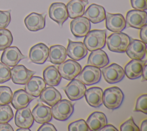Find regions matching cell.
Returning <instances> with one entry per match:
<instances>
[{
    "mask_svg": "<svg viewBox=\"0 0 147 131\" xmlns=\"http://www.w3.org/2000/svg\"><path fill=\"white\" fill-rule=\"evenodd\" d=\"M146 31H147V24H145L142 28H140V38L141 41H142L145 44L147 43Z\"/></svg>",
    "mask_w": 147,
    "mask_h": 131,
    "instance_id": "b9f144b4",
    "label": "cell"
},
{
    "mask_svg": "<svg viewBox=\"0 0 147 131\" xmlns=\"http://www.w3.org/2000/svg\"><path fill=\"white\" fill-rule=\"evenodd\" d=\"M80 1H83V2H86V3H87V4H88V0H80Z\"/></svg>",
    "mask_w": 147,
    "mask_h": 131,
    "instance_id": "c3c4849f",
    "label": "cell"
},
{
    "mask_svg": "<svg viewBox=\"0 0 147 131\" xmlns=\"http://www.w3.org/2000/svg\"><path fill=\"white\" fill-rule=\"evenodd\" d=\"M10 70L9 66L0 62V84L4 83L11 78Z\"/></svg>",
    "mask_w": 147,
    "mask_h": 131,
    "instance_id": "8d00e7d4",
    "label": "cell"
},
{
    "mask_svg": "<svg viewBox=\"0 0 147 131\" xmlns=\"http://www.w3.org/2000/svg\"><path fill=\"white\" fill-rule=\"evenodd\" d=\"M13 92L7 86H0V105L9 104L11 102Z\"/></svg>",
    "mask_w": 147,
    "mask_h": 131,
    "instance_id": "836d02e7",
    "label": "cell"
},
{
    "mask_svg": "<svg viewBox=\"0 0 147 131\" xmlns=\"http://www.w3.org/2000/svg\"><path fill=\"white\" fill-rule=\"evenodd\" d=\"M86 123L90 130L97 131L107 124V119L103 113L95 111L87 118Z\"/></svg>",
    "mask_w": 147,
    "mask_h": 131,
    "instance_id": "4316f807",
    "label": "cell"
},
{
    "mask_svg": "<svg viewBox=\"0 0 147 131\" xmlns=\"http://www.w3.org/2000/svg\"><path fill=\"white\" fill-rule=\"evenodd\" d=\"M66 95L70 100H78L82 99L86 91V85L78 79H72L64 88Z\"/></svg>",
    "mask_w": 147,
    "mask_h": 131,
    "instance_id": "ba28073f",
    "label": "cell"
},
{
    "mask_svg": "<svg viewBox=\"0 0 147 131\" xmlns=\"http://www.w3.org/2000/svg\"><path fill=\"white\" fill-rule=\"evenodd\" d=\"M0 131H13V129L7 122L0 123Z\"/></svg>",
    "mask_w": 147,
    "mask_h": 131,
    "instance_id": "7bdbcfd3",
    "label": "cell"
},
{
    "mask_svg": "<svg viewBox=\"0 0 147 131\" xmlns=\"http://www.w3.org/2000/svg\"><path fill=\"white\" fill-rule=\"evenodd\" d=\"M39 96L41 102L51 107L61 99V93L53 86L45 87Z\"/></svg>",
    "mask_w": 147,
    "mask_h": 131,
    "instance_id": "83f0119b",
    "label": "cell"
},
{
    "mask_svg": "<svg viewBox=\"0 0 147 131\" xmlns=\"http://www.w3.org/2000/svg\"><path fill=\"white\" fill-rule=\"evenodd\" d=\"M17 131H30L29 128H20L16 130Z\"/></svg>",
    "mask_w": 147,
    "mask_h": 131,
    "instance_id": "7dc6e473",
    "label": "cell"
},
{
    "mask_svg": "<svg viewBox=\"0 0 147 131\" xmlns=\"http://www.w3.org/2000/svg\"><path fill=\"white\" fill-rule=\"evenodd\" d=\"M83 15L92 23L98 24L105 20L106 14L103 6L92 3L87 8Z\"/></svg>",
    "mask_w": 147,
    "mask_h": 131,
    "instance_id": "44dd1931",
    "label": "cell"
},
{
    "mask_svg": "<svg viewBox=\"0 0 147 131\" xmlns=\"http://www.w3.org/2000/svg\"><path fill=\"white\" fill-rule=\"evenodd\" d=\"M146 63V60L131 59L124 68L125 75L131 80L138 78L141 76L144 66Z\"/></svg>",
    "mask_w": 147,
    "mask_h": 131,
    "instance_id": "ffe728a7",
    "label": "cell"
},
{
    "mask_svg": "<svg viewBox=\"0 0 147 131\" xmlns=\"http://www.w3.org/2000/svg\"><path fill=\"white\" fill-rule=\"evenodd\" d=\"M56 128L48 122L43 123L37 129V131H56Z\"/></svg>",
    "mask_w": 147,
    "mask_h": 131,
    "instance_id": "60d3db41",
    "label": "cell"
},
{
    "mask_svg": "<svg viewBox=\"0 0 147 131\" xmlns=\"http://www.w3.org/2000/svg\"><path fill=\"white\" fill-rule=\"evenodd\" d=\"M101 73L105 81L109 84L120 82L125 76L123 69L115 63H113L107 67L102 68Z\"/></svg>",
    "mask_w": 147,
    "mask_h": 131,
    "instance_id": "52a82bcc",
    "label": "cell"
},
{
    "mask_svg": "<svg viewBox=\"0 0 147 131\" xmlns=\"http://www.w3.org/2000/svg\"><path fill=\"white\" fill-rule=\"evenodd\" d=\"M14 122L18 128H30L34 122V118L30 107L27 106L17 110L14 116Z\"/></svg>",
    "mask_w": 147,
    "mask_h": 131,
    "instance_id": "d6986e66",
    "label": "cell"
},
{
    "mask_svg": "<svg viewBox=\"0 0 147 131\" xmlns=\"http://www.w3.org/2000/svg\"><path fill=\"white\" fill-rule=\"evenodd\" d=\"M57 68L61 78L67 80H71L76 77L82 70L81 65L72 59L64 61L59 64Z\"/></svg>",
    "mask_w": 147,
    "mask_h": 131,
    "instance_id": "8992f818",
    "label": "cell"
},
{
    "mask_svg": "<svg viewBox=\"0 0 147 131\" xmlns=\"http://www.w3.org/2000/svg\"><path fill=\"white\" fill-rule=\"evenodd\" d=\"M147 130V119H145L141 123V126L140 128V130L141 131H146Z\"/></svg>",
    "mask_w": 147,
    "mask_h": 131,
    "instance_id": "bcb514c9",
    "label": "cell"
},
{
    "mask_svg": "<svg viewBox=\"0 0 147 131\" xmlns=\"http://www.w3.org/2000/svg\"><path fill=\"white\" fill-rule=\"evenodd\" d=\"M101 74V70L99 68L87 65L78 75V79L84 85H91L99 82Z\"/></svg>",
    "mask_w": 147,
    "mask_h": 131,
    "instance_id": "5b68a950",
    "label": "cell"
},
{
    "mask_svg": "<svg viewBox=\"0 0 147 131\" xmlns=\"http://www.w3.org/2000/svg\"><path fill=\"white\" fill-rule=\"evenodd\" d=\"M69 131H88L90 130L86 122L80 119L70 123L68 126Z\"/></svg>",
    "mask_w": 147,
    "mask_h": 131,
    "instance_id": "e575fe53",
    "label": "cell"
},
{
    "mask_svg": "<svg viewBox=\"0 0 147 131\" xmlns=\"http://www.w3.org/2000/svg\"><path fill=\"white\" fill-rule=\"evenodd\" d=\"M106 40L105 29H93L90 31L84 36L83 44L88 51H92L103 48L106 44Z\"/></svg>",
    "mask_w": 147,
    "mask_h": 131,
    "instance_id": "6da1fadb",
    "label": "cell"
},
{
    "mask_svg": "<svg viewBox=\"0 0 147 131\" xmlns=\"http://www.w3.org/2000/svg\"><path fill=\"white\" fill-rule=\"evenodd\" d=\"M99 131H118V130L112 125L106 124L103 128L99 130Z\"/></svg>",
    "mask_w": 147,
    "mask_h": 131,
    "instance_id": "ee69618b",
    "label": "cell"
},
{
    "mask_svg": "<svg viewBox=\"0 0 147 131\" xmlns=\"http://www.w3.org/2000/svg\"><path fill=\"white\" fill-rule=\"evenodd\" d=\"M125 21L128 27L140 29L147 23V13L145 10L133 9L126 14Z\"/></svg>",
    "mask_w": 147,
    "mask_h": 131,
    "instance_id": "30bf717a",
    "label": "cell"
},
{
    "mask_svg": "<svg viewBox=\"0 0 147 131\" xmlns=\"http://www.w3.org/2000/svg\"><path fill=\"white\" fill-rule=\"evenodd\" d=\"M146 72H147V64L146 63L144 65L143 69H142V74L141 76H142V81H146L147 80V76H146Z\"/></svg>",
    "mask_w": 147,
    "mask_h": 131,
    "instance_id": "f6af8a7d",
    "label": "cell"
},
{
    "mask_svg": "<svg viewBox=\"0 0 147 131\" xmlns=\"http://www.w3.org/2000/svg\"><path fill=\"white\" fill-rule=\"evenodd\" d=\"M125 52L131 59H142L146 54V44L138 39H132Z\"/></svg>",
    "mask_w": 147,
    "mask_h": 131,
    "instance_id": "ac0fdd59",
    "label": "cell"
},
{
    "mask_svg": "<svg viewBox=\"0 0 147 131\" xmlns=\"http://www.w3.org/2000/svg\"><path fill=\"white\" fill-rule=\"evenodd\" d=\"M67 55V50L62 45H53L49 48V61L55 65H59L65 61Z\"/></svg>",
    "mask_w": 147,
    "mask_h": 131,
    "instance_id": "f1b7e54d",
    "label": "cell"
},
{
    "mask_svg": "<svg viewBox=\"0 0 147 131\" xmlns=\"http://www.w3.org/2000/svg\"><path fill=\"white\" fill-rule=\"evenodd\" d=\"M134 111L147 114V94H142L137 99Z\"/></svg>",
    "mask_w": 147,
    "mask_h": 131,
    "instance_id": "d590c367",
    "label": "cell"
},
{
    "mask_svg": "<svg viewBox=\"0 0 147 131\" xmlns=\"http://www.w3.org/2000/svg\"><path fill=\"white\" fill-rule=\"evenodd\" d=\"M46 13L40 14L32 12L24 19V23L26 28L30 31L36 32L42 29L45 26Z\"/></svg>",
    "mask_w": 147,
    "mask_h": 131,
    "instance_id": "2e32d148",
    "label": "cell"
},
{
    "mask_svg": "<svg viewBox=\"0 0 147 131\" xmlns=\"http://www.w3.org/2000/svg\"><path fill=\"white\" fill-rule=\"evenodd\" d=\"M11 21L10 10H0V29L6 28Z\"/></svg>",
    "mask_w": 147,
    "mask_h": 131,
    "instance_id": "f35d334b",
    "label": "cell"
},
{
    "mask_svg": "<svg viewBox=\"0 0 147 131\" xmlns=\"http://www.w3.org/2000/svg\"><path fill=\"white\" fill-rule=\"evenodd\" d=\"M32 115L35 121L38 123H43L49 122L52 119L51 108L44 105L41 102H38L33 108Z\"/></svg>",
    "mask_w": 147,
    "mask_h": 131,
    "instance_id": "7402d4cb",
    "label": "cell"
},
{
    "mask_svg": "<svg viewBox=\"0 0 147 131\" xmlns=\"http://www.w3.org/2000/svg\"><path fill=\"white\" fill-rule=\"evenodd\" d=\"M13 117V111L9 104L0 105V123L9 122Z\"/></svg>",
    "mask_w": 147,
    "mask_h": 131,
    "instance_id": "d6a6232c",
    "label": "cell"
},
{
    "mask_svg": "<svg viewBox=\"0 0 147 131\" xmlns=\"http://www.w3.org/2000/svg\"><path fill=\"white\" fill-rule=\"evenodd\" d=\"M43 77L47 85L53 87L58 85L61 79L57 68L53 65L49 66L44 70Z\"/></svg>",
    "mask_w": 147,
    "mask_h": 131,
    "instance_id": "f546056e",
    "label": "cell"
},
{
    "mask_svg": "<svg viewBox=\"0 0 147 131\" xmlns=\"http://www.w3.org/2000/svg\"><path fill=\"white\" fill-rule=\"evenodd\" d=\"M25 58L26 57L21 53L18 47L9 46L3 50L1 57V61L8 66L13 67Z\"/></svg>",
    "mask_w": 147,
    "mask_h": 131,
    "instance_id": "7c38bea8",
    "label": "cell"
},
{
    "mask_svg": "<svg viewBox=\"0 0 147 131\" xmlns=\"http://www.w3.org/2000/svg\"><path fill=\"white\" fill-rule=\"evenodd\" d=\"M13 40V35L9 30L5 28L0 29V51L9 47Z\"/></svg>",
    "mask_w": 147,
    "mask_h": 131,
    "instance_id": "1f68e13d",
    "label": "cell"
},
{
    "mask_svg": "<svg viewBox=\"0 0 147 131\" xmlns=\"http://www.w3.org/2000/svg\"><path fill=\"white\" fill-rule=\"evenodd\" d=\"M119 130L121 131H140V128L134 122L133 117H131L120 126Z\"/></svg>",
    "mask_w": 147,
    "mask_h": 131,
    "instance_id": "74e56055",
    "label": "cell"
},
{
    "mask_svg": "<svg viewBox=\"0 0 147 131\" xmlns=\"http://www.w3.org/2000/svg\"><path fill=\"white\" fill-rule=\"evenodd\" d=\"M48 55L49 48L42 43L34 45L29 52V58L30 61L36 64H43L47 60Z\"/></svg>",
    "mask_w": 147,
    "mask_h": 131,
    "instance_id": "5bb4252c",
    "label": "cell"
},
{
    "mask_svg": "<svg viewBox=\"0 0 147 131\" xmlns=\"http://www.w3.org/2000/svg\"><path fill=\"white\" fill-rule=\"evenodd\" d=\"M68 44L67 48V54L72 60L80 61L87 54L88 50L82 42H73L68 39Z\"/></svg>",
    "mask_w": 147,
    "mask_h": 131,
    "instance_id": "e0dca14e",
    "label": "cell"
},
{
    "mask_svg": "<svg viewBox=\"0 0 147 131\" xmlns=\"http://www.w3.org/2000/svg\"><path fill=\"white\" fill-rule=\"evenodd\" d=\"M74 110V105L67 99L60 100L52 106L51 112L52 117L59 121H66L72 114Z\"/></svg>",
    "mask_w": 147,
    "mask_h": 131,
    "instance_id": "277c9868",
    "label": "cell"
},
{
    "mask_svg": "<svg viewBox=\"0 0 147 131\" xmlns=\"http://www.w3.org/2000/svg\"><path fill=\"white\" fill-rule=\"evenodd\" d=\"M35 73L22 65H17L10 70V76L13 83L24 85Z\"/></svg>",
    "mask_w": 147,
    "mask_h": 131,
    "instance_id": "4fadbf2b",
    "label": "cell"
},
{
    "mask_svg": "<svg viewBox=\"0 0 147 131\" xmlns=\"http://www.w3.org/2000/svg\"><path fill=\"white\" fill-rule=\"evenodd\" d=\"M87 4V3L80 0L70 1L66 5L68 17L70 18L74 19L80 16H83Z\"/></svg>",
    "mask_w": 147,
    "mask_h": 131,
    "instance_id": "4dcf8cb0",
    "label": "cell"
},
{
    "mask_svg": "<svg viewBox=\"0 0 147 131\" xmlns=\"http://www.w3.org/2000/svg\"><path fill=\"white\" fill-rule=\"evenodd\" d=\"M105 19L106 28L113 32H120L126 27L125 19L120 13H107Z\"/></svg>",
    "mask_w": 147,
    "mask_h": 131,
    "instance_id": "9a60e30c",
    "label": "cell"
},
{
    "mask_svg": "<svg viewBox=\"0 0 147 131\" xmlns=\"http://www.w3.org/2000/svg\"><path fill=\"white\" fill-rule=\"evenodd\" d=\"M48 13L49 17L61 27L69 17L66 5L62 2L52 3L49 6Z\"/></svg>",
    "mask_w": 147,
    "mask_h": 131,
    "instance_id": "9c48e42d",
    "label": "cell"
},
{
    "mask_svg": "<svg viewBox=\"0 0 147 131\" xmlns=\"http://www.w3.org/2000/svg\"><path fill=\"white\" fill-rule=\"evenodd\" d=\"M130 3L134 9L140 10L147 9V0H130Z\"/></svg>",
    "mask_w": 147,
    "mask_h": 131,
    "instance_id": "ab89813d",
    "label": "cell"
},
{
    "mask_svg": "<svg viewBox=\"0 0 147 131\" xmlns=\"http://www.w3.org/2000/svg\"><path fill=\"white\" fill-rule=\"evenodd\" d=\"M87 63L100 69L109 63V59L105 51L102 49H98L91 51L88 57Z\"/></svg>",
    "mask_w": 147,
    "mask_h": 131,
    "instance_id": "d4e9b609",
    "label": "cell"
},
{
    "mask_svg": "<svg viewBox=\"0 0 147 131\" xmlns=\"http://www.w3.org/2000/svg\"><path fill=\"white\" fill-rule=\"evenodd\" d=\"M84 96L91 107H99L103 104V90L100 87H94L86 89Z\"/></svg>",
    "mask_w": 147,
    "mask_h": 131,
    "instance_id": "484cf974",
    "label": "cell"
},
{
    "mask_svg": "<svg viewBox=\"0 0 147 131\" xmlns=\"http://www.w3.org/2000/svg\"><path fill=\"white\" fill-rule=\"evenodd\" d=\"M123 99L124 94L118 87H111L103 91V103L109 110H114L119 108Z\"/></svg>",
    "mask_w": 147,
    "mask_h": 131,
    "instance_id": "3957f363",
    "label": "cell"
},
{
    "mask_svg": "<svg viewBox=\"0 0 147 131\" xmlns=\"http://www.w3.org/2000/svg\"><path fill=\"white\" fill-rule=\"evenodd\" d=\"M131 39L123 32H114L110 35L106 42L109 50L115 53H123L127 48Z\"/></svg>",
    "mask_w": 147,
    "mask_h": 131,
    "instance_id": "7a4b0ae2",
    "label": "cell"
},
{
    "mask_svg": "<svg viewBox=\"0 0 147 131\" xmlns=\"http://www.w3.org/2000/svg\"><path fill=\"white\" fill-rule=\"evenodd\" d=\"M34 99V97L27 93L25 89H20L14 92L10 103L15 109L18 110L27 107Z\"/></svg>",
    "mask_w": 147,
    "mask_h": 131,
    "instance_id": "cb8c5ba5",
    "label": "cell"
},
{
    "mask_svg": "<svg viewBox=\"0 0 147 131\" xmlns=\"http://www.w3.org/2000/svg\"><path fill=\"white\" fill-rule=\"evenodd\" d=\"M91 28L90 21L85 17L80 16L74 18L70 23V29L76 38L84 37Z\"/></svg>",
    "mask_w": 147,
    "mask_h": 131,
    "instance_id": "8fae6325",
    "label": "cell"
},
{
    "mask_svg": "<svg viewBox=\"0 0 147 131\" xmlns=\"http://www.w3.org/2000/svg\"><path fill=\"white\" fill-rule=\"evenodd\" d=\"M46 87L44 80L39 76H32L24 87L25 91L34 98L39 96L41 92Z\"/></svg>",
    "mask_w": 147,
    "mask_h": 131,
    "instance_id": "603a6c76",
    "label": "cell"
}]
</instances>
